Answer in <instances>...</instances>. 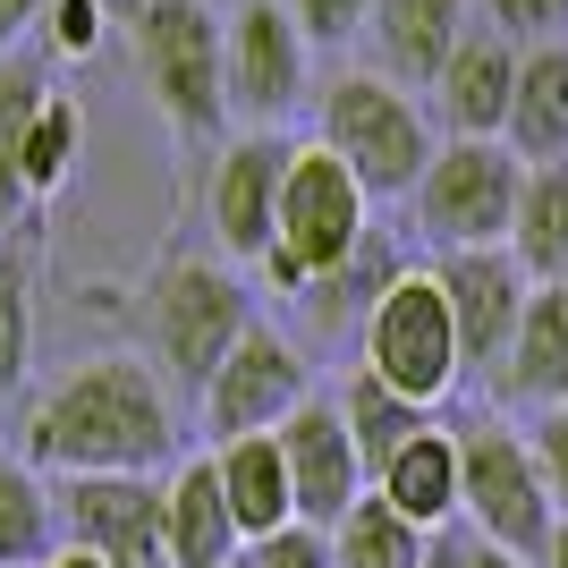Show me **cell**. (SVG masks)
I'll return each instance as SVG.
<instances>
[{"label":"cell","mask_w":568,"mask_h":568,"mask_svg":"<svg viewBox=\"0 0 568 568\" xmlns=\"http://www.w3.org/2000/svg\"><path fill=\"white\" fill-rule=\"evenodd\" d=\"M77 144H85V111H77V94H51V102H43V119H34V136H26V162H18L26 204H34V195H60V187H69Z\"/></svg>","instance_id":"obj_27"},{"label":"cell","mask_w":568,"mask_h":568,"mask_svg":"<svg viewBox=\"0 0 568 568\" xmlns=\"http://www.w3.org/2000/svg\"><path fill=\"white\" fill-rule=\"evenodd\" d=\"M425 568H535V560H518V551H493L484 535L450 526V535H433V560H425Z\"/></svg>","instance_id":"obj_35"},{"label":"cell","mask_w":568,"mask_h":568,"mask_svg":"<svg viewBox=\"0 0 568 568\" xmlns=\"http://www.w3.org/2000/svg\"><path fill=\"white\" fill-rule=\"evenodd\" d=\"M272 442H281V458H288L297 526H314V535H332L356 500L374 493V484H365V458H356V442H348V416H339V399H323V390H314Z\"/></svg>","instance_id":"obj_12"},{"label":"cell","mask_w":568,"mask_h":568,"mask_svg":"<svg viewBox=\"0 0 568 568\" xmlns=\"http://www.w3.org/2000/svg\"><path fill=\"white\" fill-rule=\"evenodd\" d=\"M323 153H339L356 170V187L390 204V195H416L442 136H433L425 94H407V85H390L374 69H339L323 85Z\"/></svg>","instance_id":"obj_5"},{"label":"cell","mask_w":568,"mask_h":568,"mask_svg":"<svg viewBox=\"0 0 568 568\" xmlns=\"http://www.w3.org/2000/svg\"><path fill=\"white\" fill-rule=\"evenodd\" d=\"M544 568H568V518H560V535H551V551H544Z\"/></svg>","instance_id":"obj_37"},{"label":"cell","mask_w":568,"mask_h":568,"mask_svg":"<svg viewBox=\"0 0 568 568\" xmlns=\"http://www.w3.org/2000/svg\"><path fill=\"white\" fill-rule=\"evenodd\" d=\"M518 187L526 162L500 136H442L433 170L416 179V230L442 246V255H467V246H509L518 230Z\"/></svg>","instance_id":"obj_8"},{"label":"cell","mask_w":568,"mask_h":568,"mask_svg":"<svg viewBox=\"0 0 568 568\" xmlns=\"http://www.w3.org/2000/svg\"><path fill=\"white\" fill-rule=\"evenodd\" d=\"M136 323H144V365L204 399V382L221 374V356L255 332V297H246V281L213 255H162L136 288Z\"/></svg>","instance_id":"obj_2"},{"label":"cell","mask_w":568,"mask_h":568,"mask_svg":"<svg viewBox=\"0 0 568 568\" xmlns=\"http://www.w3.org/2000/svg\"><path fill=\"white\" fill-rule=\"evenodd\" d=\"M484 26H493V34H509L518 51L568 43V0H484Z\"/></svg>","instance_id":"obj_31"},{"label":"cell","mask_w":568,"mask_h":568,"mask_svg":"<svg viewBox=\"0 0 568 568\" xmlns=\"http://www.w3.org/2000/svg\"><path fill=\"white\" fill-rule=\"evenodd\" d=\"M255 568H332V535H314V526H281L272 544L246 551Z\"/></svg>","instance_id":"obj_34"},{"label":"cell","mask_w":568,"mask_h":568,"mask_svg":"<svg viewBox=\"0 0 568 568\" xmlns=\"http://www.w3.org/2000/svg\"><path fill=\"white\" fill-rule=\"evenodd\" d=\"M230 568H255V560H230Z\"/></svg>","instance_id":"obj_39"},{"label":"cell","mask_w":568,"mask_h":568,"mask_svg":"<svg viewBox=\"0 0 568 568\" xmlns=\"http://www.w3.org/2000/svg\"><path fill=\"white\" fill-rule=\"evenodd\" d=\"M467 26H475V0H374V18H365L374 77H390L407 94H433V77L450 69Z\"/></svg>","instance_id":"obj_15"},{"label":"cell","mask_w":568,"mask_h":568,"mask_svg":"<svg viewBox=\"0 0 568 568\" xmlns=\"http://www.w3.org/2000/svg\"><path fill=\"white\" fill-rule=\"evenodd\" d=\"M509 255L526 263V281H568V162H535L526 170Z\"/></svg>","instance_id":"obj_23"},{"label":"cell","mask_w":568,"mask_h":568,"mask_svg":"<svg viewBox=\"0 0 568 568\" xmlns=\"http://www.w3.org/2000/svg\"><path fill=\"white\" fill-rule=\"evenodd\" d=\"M535 467H544V493H551V509L568 518V407H551V416H535Z\"/></svg>","instance_id":"obj_33"},{"label":"cell","mask_w":568,"mask_h":568,"mask_svg":"<svg viewBox=\"0 0 568 568\" xmlns=\"http://www.w3.org/2000/svg\"><path fill=\"white\" fill-rule=\"evenodd\" d=\"M390 281H399V255H390L382 237H365V255H356V263H339L332 281H314L306 297H297V306H306L314 323H348V314H356V332H365V314H374V297H382Z\"/></svg>","instance_id":"obj_28"},{"label":"cell","mask_w":568,"mask_h":568,"mask_svg":"<svg viewBox=\"0 0 568 568\" xmlns=\"http://www.w3.org/2000/svg\"><path fill=\"white\" fill-rule=\"evenodd\" d=\"M43 9L51 0H0V51H18L34 26H43Z\"/></svg>","instance_id":"obj_36"},{"label":"cell","mask_w":568,"mask_h":568,"mask_svg":"<svg viewBox=\"0 0 568 568\" xmlns=\"http://www.w3.org/2000/svg\"><path fill=\"white\" fill-rule=\"evenodd\" d=\"M221 85H230V119H246V136H272V119L306 102V34L281 0H237L221 18Z\"/></svg>","instance_id":"obj_9"},{"label":"cell","mask_w":568,"mask_h":568,"mask_svg":"<svg viewBox=\"0 0 568 568\" xmlns=\"http://www.w3.org/2000/svg\"><path fill=\"white\" fill-rule=\"evenodd\" d=\"M221 467V500H230L237 535H246V551L272 544L281 526H297V493H288V458L272 433H246V442H221L213 450Z\"/></svg>","instance_id":"obj_19"},{"label":"cell","mask_w":568,"mask_h":568,"mask_svg":"<svg viewBox=\"0 0 568 568\" xmlns=\"http://www.w3.org/2000/svg\"><path fill=\"white\" fill-rule=\"evenodd\" d=\"M500 144H509L526 170L568 162V43L518 51V102H509V136Z\"/></svg>","instance_id":"obj_21"},{"label":"cell","mask_w":568,"mask_h":568,"mask_svg":"<svg viewBox=\"0 0 568 568\" xmlns=\"http://www.w3.org/2000/svg\"><path fill=\"white\" fill-rule=\"evenodd\" d=\"M458 526L484 535L493 551H518V560L544 568L551 535H560V509L544 493V467H535V442L518 425H458Z\"/></svg>","instance_id":"obj_6"},{"label":"cell","mask_w":568,"mask_h":568,"mask_svg":"<svg viewBox=\"0 0 568 568\" xmlns=\"http://www.w3.org/2000/svg\"><path fill=\"white\" fill-rule=\"evenodd\" d=\"M51 568H102V560H85V551H60V560H51Z\"/></svg>","instance_id":"obj_38"},{"label":"cell","mask_w":568,"mask_h":568,"mask_svg":"<svg viewBox=\"0 0 568 568\" xmlns=\"http://www.w3.org/2000/svg\"><path fill=\"white\" fill-rule=\"evenodd\" d=\"M339 416H348V442H356V458H365V484H374V475H382L390 458L407 450V442H416V433L433 425L425 407H407L399 390H382L374 374H356L348 390H339Z\"/></svg>","instance_id":"obj_26"},{"label":"cell","mask_w":568,"mask_h":568,"mask_svg":"<svg viewBox=\"0 0 568 568\" xmlns=\"http://www.w3.org/2000/svg\"><path fill=\"white\" fill-rule=\"evenodd\" d=\"M374 493L390 500L407 526L450 535V526H458V433L450 425H425L399 458H390V467L374 475Z\"/></svg>","instance_id":"obj_20"},{"label":"cell","mask_w":568,"mask_h":568,"mask_svg":"<svg viewBox=\"0 0 568 568\" xmlns=\"http://www.w3.org/2000/svg\"><path fill=\"white\" fill-rule=\"evenodd\" d=\"M60 560V493L26 458H0V568H51Z\"/></svg>","instance_id":"obj_22"},{"label":"cell","mask_w":568,"mask_h":568,"mask_svg":"<svg viewBox=\"0 0 568 568\" xmlns=\"http://www.w3.org/2000/svg\"><path fill=\"white\" fill-rule=\"evenodd\" d=\"M128 60L153 94L170 136H221L230 128V85H221V9L213 0H128Z\"/></svg>","instance_id":"obj_3"},{"label":"cell","mask_w":568,"mask_h":568,"mask_svg":"<svg viewBox=\"0 0 568 568\" xmlns=\"http://www.w3.org/2000/svg\"><path fill=\"white\" fill-rule=\"evenodd\" d=\"M365 374L382 390H399L407 407H425V416L458 390L467 356H458V323H450V297L433 281V263L425 272L399 263V281L374 297V314H365Z\"/></svg>","instance_id":"obj_7"},{"label":"cell","mask_w":568,"mask_h":568,"mask_svg":"<svg viewBox=\"0 0 568 568\" xmlns=\"http://www.w3.org/2000/svg\"><path fill=\"white\" fill-rule=\"evenodd\" d=\"M60 493V551L102 568H170L162 544V475H69Z\"/></svg>","instance_id":"obj_10"},{"label":"cell","mask_w":568,"mask_h":568,"mask_svg":"<svg viewBox=\"0 0 568 568\" xmlns=\"http://www.w3.org/2000/svg\"><path fill=\"white\" fill-rule=\"evenodd\" d=\"M365 237H374V195L356 187V170L323 144H297L281 179V230H272L263 281L306 297L314 281H332L339 263L365 255Z\"/></svg>","instance_id":"obj_4"},{"label":"cell","mask_w":568,"mask_h":568,"mask_svg":"<svg viewBox=\"0 0 568 568\" xmlns=\"http://www.w3.org/2000/svg\"><path fill=\"white\" fill-rule=\"evenodd\" d=\"M288 153H297V144H281V136H230V144H221L213 179H204V221H213L221 255H237V263H263V255H272Z\"/></svg>","instance_id":"obj_13"},{"label":"cell","mask_w":568,"mask_h":568,"mask_svg":"<svg viewBox=\"0 0 568 568\" xmlns=\"http://www.w3.org/2000/svg\"><path fill=\"white\" fill-rule=\"evenodd\" d=\"M433 560V535L407 526L382 493H365L348 518L332 526V568H425Z\"/></svg>","instance_id":"obj_25"},{"label":"cell","mask_w":568,"mask_h":568,"mask_svg":"<svg viewBox=\"0 0 568 568\" xmlns=\"http://www.w3.org/2000/svg\"><path fill=\"white\" fill-rule=\"evenodd\" d=\"M162 544H170V568H230V560H246V535H237L230 500H221L213 450L179 458V467L162 475Z\"/></svg>","instance_id":"obj_18"},{"label":"cell","mask_w":568,"mask_h":568,"mask_svg":"<svg viewBox=\"0 0 568 568\" xmlns=\"http://www.w3.org/2000/svg\"><path fill=\"white\" fill-rule=\"evenodd\" d=\"M306 399H314V382H306L297 339H281L272 323H255V332L221 356V374L204 382L195 407H204V433H213V450H221V442H246V433H281Z\"/></svg>","instance_id":"obj_11"},{"label":"cell","mask_w":568,"mask_h":568,"mask_svg":"<svg viewBox=\"0 0 568 568\" xmlns=\"http://www.w3.org/2000/svg\"><path fill=\"white\" fill-rule=\"evenodd\" d=\"M433 281H442V297H450L458 356L493 374L500 356H509V339H518L526 297H535L526 263L509 255V246H467V255H433Z\"/></svg>","instance_id":"obj_14"},{"label":"cell","mask_w":568,"mask_h":568,"mask_svg":"<svg viewBox=\"0 0 568 568\" xmlns=\"http://www.w3.org/2000/svg\"><path fill=\"white\" fill-rule=\"evenodd\" d=\"M493 399L535 407V416L568 407V281H535V297L518 314V339L493 365Z\"/></svg>","instance_id":"obj_17"},{"label":"cell","mask_w":568,"mask_h":568,"mask_svg":"<svg viewBox=\"0 0 568 568\" xmlns=\"http://www.w3.org/2000/svg\"><path fill=\"white\" fill-rule=\"evenodd\" d=\"M26 365H34V272L26 255H0V407L18 399Z\"/></svg>","instance_id":"obj_29"},{"label":"cell","mask_w":568,"mask_h":568,"mask_svg":"<svg viewBox=\"0 0 568 568\" xmlns=\"http://www.w3.org/2000/svg\"><path fill=\"white\" fill-rule=\"evenodd\" d=\"M18 458L34 475H162L179 458V399L144 356H85L26 407Z\"/></svg>","instance_id":"obj_1"},{"label":"cell","mask_w":568,"mask_h":568,"mask_svg":"<svg viewBox=\"0 0 568 568\" xmlns=\"http://www.w3.org/2000/svg\"><path fill=\"white\" fill-rule=\"evenodd\" d=\"M288 18H297V34L306 43H356L365 34V18H374V0H281Z\"/></svg>","instance_id":"obj_32"},{"label":"cell","mask_w":568,"mask_h":568,"mask_svg":"<svg viewBox=\"0 0 568 568\" xmlns=\"http://www.w3.org/2000/svg\"><path fill=\"white\" fill-rule=\"evenodd\" d=\"M509 102H518V43L493 26H467L450 69L433 77V128L442 136H509Z\"/></svg>","instance_id":"obj_16"},{"label":"cell","mask_w":568,"mask_h":568,"mask_svg":"<svg viewBox=\"0 0 568 568\" xmlns=\"http://www.w3.org/2000/svg\"><path fill=\"white\" fill-rule=\"evenodd\" d=\"M51 94H60V85H51V60H43L34 43L0 51V213H9V204H26L18 162H26V136H34V119H43Z\"/></svg>","instance_id":"obj_24"},{"label":"cell","mask_w":568,"mask_h":568,"mask_svg":"<svg viewBox=\"0 0 568 568\" xmlns=\"http://www.w3.org/2000/svg\"><path fill=\"white\" fill-rule=\"evenodd\" d=\"M102 26H111L102 0H51L34 34H43V60H94V51H102Z\"/></svg>","instance_id":"obj_30"}]
</instances>
